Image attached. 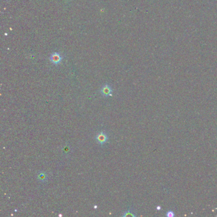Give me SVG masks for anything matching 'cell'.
Returning <instances> with one entry per match:
<instances>
[{
    "label": "cell",
    "instance_id": "6da1fadb",
    "mask_svg": "<svg viewBox=\"0 0 217 217\" xmlns=\"http://www.w3.org/2000/svg\"><path fill=\"white\" fill-rule=\"evenodd\" d=\"M101 94L104 96V97H108V96H112V92L113 90L112 87L108 84H105L103 85L100 90Z\"/></svg>",
    "mask_w": 217,
    "mask_h": 217
},
{
    "label": "cell",
    "instance_id": "7a4b0ae2",
    "mask_svg": "<svg viewBox=\"0 0 217 217\" xmlns=\"http://www.w3.org/2000/svg\"><path fill=\"white\" fill-rule=\"evenodd\" d=\"M63 59L62 56H61V54L58 52H53L51 54V56L50 57V61L53 64L58 65L59 64Z\"/></svg>",
    "mask_w": 217,
    "mask_h": 217
},
{
    "label": "cell",
    "instance_id": "3957f363",
    "mask_svg": "<svg viewBox=\"0 0 217 217\" xmlns=\"http://www.w3.org/2000/svg\"><path fill=\"white\" fill-rule=\"evenodd\" d=\"M108 139V136L106 134V133H104V131L100 132L96 136V141H98V143L99 144H101V145H103V144H104L107 141Z\"/></svg>",
    "mask_w": 217,
    "mask_h": 217
},
{
    "label": "cell",
    "instance_id": "277c9868",
    "mask_svg": "<svg viewBox=\"0 0 217 217\" xmlns=\"http://www.w3.org/2000/svg\"><path fill=\"white\" fill-rule=\"evenodd\" d=\"M37 178L42 183H46L48 180L47 174L45 172H40L37 175Z\"/></svg>",
    "mask_w": 217,
    "mask_h": 217
},
{
    "label": "cell",
    "instance_id": "5b68a950",
    "mask_svg": "<svg viewBox=\"0 0 217 217\" xmlns=\"http://www.w3.org/2000/svg\"><path fill=\"white\" fill-rule=\"evenodd\" d=\"M135 216L136 215L130 210L129 209L128 211L125 212V213L123 214V216Z\"/></svg>",
    "mask_w": 217,
    "mask_h": 217
},
{
    "label": "cell",
    "instance_id": "8992f818",
    "mask_svg": "<svg viewBox=\"0 0 217 217\" xmlns=\"http://www.w3.org/2000/svg\"><path fill=\"white\" fill-rule=\"evenodd\" d=\"M166 216L168 217H173L174 216V213L172 211H169L167 212Z\"/></svg>",
    "mask_w": 217,
    "mask_h": 217
},
{
    "label": "cell",
    "instance_id": "52a82bcc",
    "mask_svg": "<svg viewBox=\"0 0 217 217\" xmlns=\"http://www.w3.org/2000/svg\"><path fill=\"white\" fill-rule=\"evenodd\" d=\"M157 209H161V208H160V206H157Z\"/></svg>",
    "mask_w": 217,
    "mask_h": 217
}]
</instances>
